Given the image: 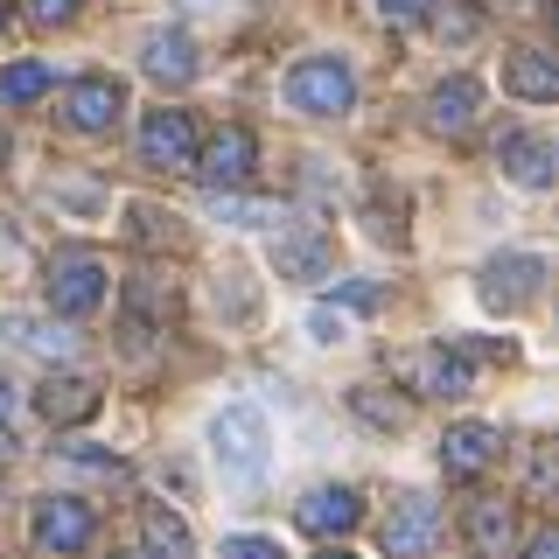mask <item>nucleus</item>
<instances>
[{
	"mask_svg": "<svg viewBox=\"0 0 559 559\" xmlns=\"http://www.w3.org/2000/svg\"><path fill=\"white\" fill-rule=\"evenodd\" d=\"M210 448H217V468L231 483H259L266 476V413L259 406H224L210 419Z\"/></svg>",
	"mask_w": 559,
	"mask_h": 559,
	"instance_id": "1",
	"label": "nucleus"
},
{
	"mask_svg": "<svg viewBox=\"0 0 559 559\" xmlns=\"http://www.w3.org/2000/svg\"><path fill=\"white\" fill-rule=\"evenodd\" d=\"M392 378L413 384L419 399H468V392H476V371H468V357H462V349H448V343L399 349V357H392Z\"/></svg>",
	"mask_w": 559,
	"mask_h": 559,
	"instance_id": "2",
	"label": "nucleus"
},
{
	"mask_svg": "<svg viewBox=\"0 0 559 559\" xmlns=\"http://www.w3.org/2000/svg\"><path fill=\"white\" fill-rule=\"evenodd\" d=\"M287 98H294V112L336 119V112H349V98H357V78H349L343 57H301L287 70Z\"/></svg>",
	"mask_w": 559,
	"mask_h": 559,
	"instance_id": "3",
	"label": "nucleus"
},
{
	"mask_svg": "<svg viewBox=\"0 0 559 559\" xmlns=\"http://www.w3.org/2000/svg\"><path fill=\"white\" fill-rule=\"evenodd\" d=\"M433 538H441V503L419 497V489H406V497L384 511V524H378L384 559H427V552H433Z\"/></svg>",
	"mask_w": 559,
	"mask_h": 559,
	"instance_id": "4",
	"label": "nucleus"
},
{
	"mask_svg": "<svg viewBox=\"0 0 559 559\" xmlns=\"http://www.w3.org/2000/svg\"><path fill=\"white\" fill-rule=\"evenodd\" d=\"M43 294H49L57 314H92L105 301V259L98 252H57V259H49Z\"/></svg>",
	"mask_w": 559,
	"mask_h": 559,
	"instance_id": "5",
	"label": "nucleus"
},
{
	"mask_svg": "<svg viewBox=\"0 0 559 559\" xmlns=\"http://www.w3.org/2000/svg\"><path fill=\"white\" fill-rule=\"evenodd\" d=\"M28 532H35V546H43V552H84V546H92V532H98V524H92V503H78V497H43V503H35V524H28Z\"/></svg>",
	"mask_w": 559,
	"mask_h": 559,
	"instance_id": "6",
	"label": "nucleus"
},
{
	"mask_svg": "<svg viewBox=\"0 0 559 559\" xmlns=\"http://www.w3.org/2000/svg\"><path fill=\"white\" fill-rule=\"evenodd\" d=\"M538 287H546V259H532V252H503V259L483 266V301L503 308V314H518L524 301H538Z\"/></svg>",
	"mask_w": 559,
	"mask_h": 559,
	"instance_id": "7",
	"label": "nucleus"
},
{
	"mask_svg": "<svg viewBox=\"0 0 559 559\" xmlns=\"http://www.w3.org/2000/svg\"><path fill=\"white\" fill-rule=\"evenodd\" d=\"M119 112H127V84H119V78H78L63 92V119L78 133H112Z\"/></svg>",
	"mask_w": 559,
	"mask_h": 559,
	"instance_id": "8",
	"label": "nucleus"
},
{
	"mask_svg": "<svg viewBox=\"0 0 559 559\" xmlns=\"http://www.w3.org/2000/svg\"><path fill=\"white\" fill-rule=\"evenodd\" d=\"M497 448H503L497 427H483V419H462V427L441 433V476H448V483H476L483 468L497 462Z\"/></svg>",
	"mask_w": 559,
	"mask_h": 559,
	"instance_id": "9",
	"label": "nucleus"
},
{
	"mask_svg": "<svg viewBox=\"0 0 559 559\" xmlns=\"http://www.w3.org/2000/svg\"><path fill=\"white\" fill-rule=\"evenodd\" d=\"M140 154H147V168H189L197 162V127H189V112H175V105L147 112L140 119Z\"/></svg>",
	"mask_w": 559,
	"mask_h": 559,
	"instance_id": "10",
	"label": "nucleus"
},
{
	"mask_svg": "<svg viewBox=\"0 0 559 559\" xmlns=\"http://www.w3.org/2000/svg\"><path fill=\"white\" fill-rule=\"evenodd\" d=\"M252 162H259V140L245 133V127H224V133L197 154V162H189V175H203L210 189H238L245 175H252Z\"/></svg>",
	"mask_w": 559,
	"mask_h": 559,
	"instance_id": "11",
	"label": "nucleus"
},
{
	"mask_svg": "<svg viewBox=\"0 0 559 559\" xmlns=\"http://www.w3.org/2000/svg\"><path fill=\"white\" fill-rule=\"evenodd\" d=\"M301 532L308 538H343V532H357V518H364V503H357V489H343V483H329V489H308L301 497Z\"/></svg>",
	"mask_w": 559,
	"mask_h": 559,
	"instance_id": "12",
	"label": "nucleus"
},
{
	"mask_svg": "<svg viewBox=\"0 0 559 559\" xmlns=\"http://www.w3.org/2000/svg\"><path fill=\"white\" fill-rule=\"evenodd\" d=\"M462 532H468V552H476V559H518V524H511V503H497V497L468 503Z\"/></svg>",
	"mask_w": 559,
	"mask_h": 559,
	"instance_id": "13",
	"label": "nucleus"
},
{
	"mask_svg": "<svg viewBox=\"0 0 559 559\" xmlns=\"http://www.w3.org/2000/svg\"><path fill=\"white\" fill-rule=\"evenodd\" d=\"M140 70H147L154 84H175V92H182V84L197 78V43H189L182 28H154L147 43H140Z\"/></svg>",
	"mask_w": 559,
	"mask_h": 559,
	"instance_id": "14",
	"label": "nucleus"
},
{
	"mask_svg": "<svg viewBox=\"0 0 559 559\" xmlns=\"http://www.w3.org/2000/svg\"><path fill=\"white\" fill-rule=\"evenodd\" d=\"M0 336H8L14 349H28V357H49V364L78 357V329L43 322V314H0Z\"/></svg>",
	"mask_w": 559,
	"mask_h": 559,
	"instance_id": "15",
	"label": "nucleus"
},
{
	"mask_svg": "<svg viewBox=\"0 0 559 559\" xmlns=\"http://www.w3.org/2000/svg\"><path fill=\"white\" fill-rule=\"evenodd\" d=\"M476 105H483L476 78H448V84H433V98H427V127L448 133V140H462L468 127H476Z\"/></svg>",
	"mask_w": 559,
	"mask_h": 559,
	"instance_id": "16",
	"label": "nucleus"
},
{
	"mask_svg": "<svg viewBox=\"0 0 559 559\" xmlns=\"http://www.w3.org/2000/svg\"><path fill=\"white\" fill-rule=\"evenodd\" d=\"M497 162H503V175H511V182L546 189V182H552V140H546V133H503V140H497Z\"/></svg>",
	"mask_w": 559,
	"mask_h": 559,
	"instance_id": "17",
	"label": "nucleus"
},
{
	"mask_svg": "<svg viewBox=\"0 0 559 559\" xmlns=\"http://www.w3.org/2000/svg\"><path fill=\"white\" fill-rule=\"evenodd\" d=\"M35 406H43L49 427H78V419H92L105 399H98V384H92V378H49Z\"/></svg>",
	"mask_w": 559,
	"mask_h": 559,
	"instance_id": "18",
	"label": "nucleus"
},
{
	"mask_svg": "<svg viewBox=\"0 0 559 559\" xmlns=\"http://www.w3.org/2000/svg\"><path fill=\"white\" fill-rule=\"evenodd\" d=\"M503 92L511 98H532V105H552L559 98V70L546 49H518L511 63H503Z\"/></svg>",
	"mask_w": 559,
	"mask_h": 559,
	"instance_id": "19",
	"label": "nucleus"
},
{
	"mask_svg": "<svg viewBox=\"0 0 559 559\" xmlns=\"http://www.w3.org/2000/svg\"><path fill=\"white\" fill-rule=\"evenodd\" d=\"M133 559H197V546H189V524L162 511V503H147L140 511V552Z\"/></svg>",
	"mask_w": 559,
	"mask_h": 559,
	"instance_id": "20",
	"label": "nucleus"
},
{
	"mask_svg": "<svg viewBox=\"0 0 559 559\" xmlns=\"http://www.w3.org/2000/svg\"><path fill=\"white\" fill-rule=\"evenodd\" d=\"M329 259H336V245H329L322 224H308L301 238L280 245V273H287V280H322V273H329Z\"/></svg>",
	"mask_w": 559,
	"mask_h": 559,
	"instance_id": "21",
	"label": "nucleus"
},
{
	"mask_svg": "<svg viewBox=\"0 0 559 559\" xmlns=\"http://www.w3.org/2000/svg\"><path fill=\"white\" fill-rule=\"evenodd\" d=\"M210 217L217 224H287V203H273V197H238V189H210Z\"/></svg>",
	"mask_w": 559,
	"mask_h": 559,
	"instance_id": "22",
	"label": "nucleus"
},
{
	"mask_svg": "<svg viewBox=\"0 0 559 559\" xmlns=\"http://www.w3.org/2000/svg\"><path fill=\"white\" fill-rule=\"evenodd\" d=\"M127 308H133V336H147L154 322H168V314H175V287H162L154 273H140L133 287H127Z\"/></svg>",
	"mask_w": 559,
	"mask_h": 559,
	"instance_id": "23",
	"label": "nucleus"
},
{
	"mask_svg": "<svg viewBox=\"0 0 559 559\" xmlns=\"http://www.w3.org/2000/svg\"><path fill=\"white\" fill-rule=\"evenodd\" d=\"M427 14V28L441 35V43H476L483 35V14L468 8V0H433V8H419Z\"/></svg>",
	"mask_w": 559,
	"mask_h": 559,
	"instance_id": "24",
	"label": "nucleus"
},
{
	"mask_svg": "<svg viewBox=\"0 0 559 559\" xmlns=\"http://www.w3.org/2000/svg\"><path fill=\"white\" fill-rule=\"evenodd\" d=\"M43 92H49V63H35V57L0 63V105H28V98H43Z\"/></svg>",
	"mask_w": 559,
	"mask_h": 559,
	"instance_id": "25",
	"label": "nucleus"
},
{
	"mask_svg": "<svg viewBox=\"0 0 559 559\" xmlns=\"http://www.w3.org/2000/svg\"><path fill=\"white\" fill-rule=\"evenodd\" d=\"M349 406H357V419H364V427H378V433H399V427H406V406H399V399H384V392H371V384H364V392H349Z\"/></svg>",
	"mask_w": 559,
	"mask_h": 559,
	"instance_id": "26",
	"label": "nucleus"
},
{
	"mask_svg": "<svg viewBox=\"0 0 559 559\" xmlns=\"http://www.w3.org/2000/svg\"><path fill=\"white\" fill-rule=\"evenodd\" d=\"M127 217H133V238H140V245H175V238H182V231H175V217H168L162 203H133Z\"/></svg>",
	"mask_w": 559,
	"mask_h": 559,
	"instance_id": "27",
	"label": "nucleus"
},
{
	"mask_svg": "<svg viewBox=\"0 0 559 559\" xmlns=\"http://www.w3.org/2000/svg\"><path fill=\"white\" fill-rule=\"evenodd\" d=\"M22 14H28L35 28H63L70 14H78V0H22Z\"/></svg>",
	"mask_w": 559,
	"mask_h": 559,
	"instance_id": "28",
	"label": "nucleus"
},
{
	"mask_svg": "<svg viewBox=\"0 0 559 559\" xmlns=\"http://www.w3.org/2000/svg\"><path fill=\"white\" fill-rule=\"evenodd\" d=\"M532 503H552V448H532Z\"/></svg>",
	"mask_w": 559,
	"mask_h": 559,
	"instance_id": "29",
	"label": "nucleus"
},
{
	"mask_svg": "<svg viewBox=\"0 0 559 559\" xmlns=\"http://www.w3.org/2000/svg\"><path fill=\"white\" fill-rule=\"evenodd\" d=\"M336 301H343V308H378V301H384V287H371V280H343Z\"/></svg>",
	"mask_w": 559,
	"mask_h": 559,
	"instance_id": "30",
	"label": "nucleus"
},
{
	"mask_svg": "<svg viewBox=\"0 0 559 559\" xmlns=\"http://www.w3.org/2000/svg\"><path fill=\"white\" fill-rule=\"evenodd\" d=\"M224 559H280L273 538H224Z\"/></svg>",
	"mask_w": 559,
	"mask_h": 559,
	"instance_id": "31",
	"label": "nucleus"
},
{
	"mask_svg": "<svg viewBox=\"0 0 559 559\" xmlns=\"http://www.w3.org/2000/svg\"><path fill=\"white\" fill-rule=\"evenodd\" d=\"M308 329H314L322 343H343V336H349V322H343L336 308H314V314H308Z\"/></svg>",
	"mask_w": 559,
	"mask_h": 559,
	"instance_id": "32",
	"label": "nucleus"
},
{
	"mask_svg": "<svg viewBox=\"0 0 559 559\" xmlns=\"http://www.w3.org/2000/svg\"><path fill=\"white\" fill-rule=\"evenodd\" d=\"M419 8H427V0H378L384 22H419Z\"/></svg>",
	"mask_w": 559,
	"mask_h": 559,
	"instance_id": "33",
	"label": "nucleus"
},
{
	"mask_svg": "<svg viewBox=\"0 0 559 559\" xmlns=\"http://www.w3.org/2000/svg\"><path fill=\"white\" fill-rule=\"evenodd\" d=\"M524 559H559V532H538L532 546H524Z\"/></svg>",
	"mask_w": 559,
	"mask_h": 559,
	"instance_id": "34",
	"label": "nucleus"
},
{
	"mask_svg": "<svg viewBox=\"0 0 559 559\" xmlns=\"http://www.w3.org/2000/svg\"><path fill=\"white\" fill-rule=\"evenodd\" d=\"M0 419L14 427V384H8V378H0Z\"/></svg>",
	"mask_w": 559,
	"mask_h": 559,
	"instance_id": "35",
	"label": "nucleus"
},
{
	"mask_svg": "<svg viewBox=\"0 0 559 559\" xmlns=\"http://www.w3.org/2000/svg\"><path fill=\"white\" fill-rule=\"evenodd\" d=\"M8 454H14V427H8V419H0V462H8Z\"/></svg>",
	"mask_w": 559,
	"mask_h": 559,
	"instance_id": "36",
	"label": "nucleus"
},
{
	"mask_svg": "<svg viewBox=\"0 0 559 559\" xmlns=\"http://www.w3.org/2000/svg\"><path fill=\"white\" fill-rule=\"evenodd\" d=\"M322 559H349V552H343V546H329V552H322Z\"/></svg>",
	"mask_w": 559,
	"mask_h": 559,
	"instance_id": "37",
	"label": "nucleus"
},
{
	"mask_svg": "<svg viewBox=\"0 0 559 559\" xmlns=\"http://www.w3.org/2000/svg\"><path fill=\"white\" fill-rule=\"evenodd\" d=\"M0 28H8V0H0Z\"/></svg>",
	"mask_w": 559,
	"mask_h": 559,
	"instance_id": "38",
	"label": "nucleus"
},
{
	"mask_svg": "<svg viewBox=\"0 0 559 559\" xmlns=\"http://www.w3.org/2000/svg\"><path fill=\"white\" fill-rule=\"evenodd\" d=\"M0 162H8V140H0Z\"/></svg>",
	"mask_w": 559,
	"mask_h": 559,
	"instance_id": "39",
	"label": "nucleus"
}]
</instances>
